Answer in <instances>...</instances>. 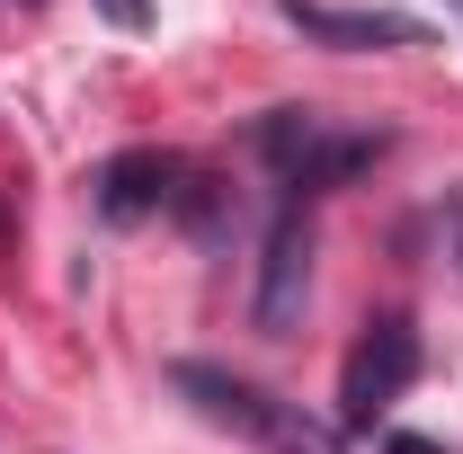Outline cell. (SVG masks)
Masks as SVG:
<instances>
[{"mask_svg":"<svg viewBox=\"0 0 463 454\" xmlns=\"http://www.w3.org/2000/svg\"><path fill=\"white\" fill-rule=\"evenodd\" d=\"M170 383L196 401L214 428L250 437L259 454H339V428H330V419H312L303 401L268 393V383H250V374H223V365H178Z\"/></svg>","mask_w":463,"mask_h":454,"instance_id":"cell-1","label":"cell"},{"mask_svg":"<svg viewBox=\"0 0 463 454\" xmlns=\"http://www.w3.org/2000/svg\"><path fill=\"white\" fill-rule=\"evenodd\" d=\"M259 161L277 170V187H286L294 205H312L321 187L374 170L383 161V134H339L321 108H268L259 116Z\"/></svg>","mask_w":463,"mask_h":454,"instance_id":"cell-2","label":"cell"},{"mask_svg":"<svg viewBox=\"0 0 463 454\" xmlns=\"http://www.w3.org/2000/svg\"><path fill=\"white\" fill-rule=\"evenodd\" d=\"M410 383H419V330H410L402 312H383V321L356 330V347H347V365H339V419L347 428H374Z\"/></svg>","mask_w":463,"mask_h":454,"instance_id":"cell-3","label":"cell"},{"mask_svg":"<svg viewBox=\"0 0 463 454\" xmlns=\"http://www.w3.org/2000/svg\"><path fill=\"white\" fill-rule=\"evenodd\" d=\"M303 294H312V214L286 196V205H277V223H268V250H259L250 321H259V330H286L294 312H303Z\"/></svg>","mask_w":463,"mask_h":454,"instance_id":"cell-4","label":"cell"},{"mask_svg":"<svg viewBox=\"0 0 463 454\" xmlns=\"http://www.w3.org/2000/svg\"><path fill=\"white\" fill-rule=\"evenodd\" d=\"M277 9L330 54H410V45H428V27L402 18V9H330V0H277Z\"/></svg>","mask_w":463,"mask_h":454,"instance_id":"cell-5","label":"cell"},{"mask_svg":"<svg viewBox=\"0 0 463 454\" xmlns=\"http://www.w3.org/2000/svg\"><path fill=\"white\" fill-rule=\"evenodd\" d=\"M187 178H196V161H178V152H116L108 170H99V214H108V223L178 214Z\"/></svg>","mask_w":463,"mask_h":454,"instance_id":"cell-6","label":"cell"},{"mask_svg":"<svg viewBox=\"0 0 463 454\" xmlns=\"http://www.w3.org/2000/svg\"><path fill=\"white\" fill-rule=\"evenodd\" d=\"M108 27H152V0H99Z\"/></svg>","mask_w":463,"mask_h":454,"instance_id":"cell-7","label":"cell"},{"mask_svg":"<svg viewBox=\"0 0 463 454\" xmlns=\"http://www.w3.org/2000/svg\"><path fill=\"white\" fill-rule=\"evenodd\" d=\"M446 250H455V259H463V187H455V196H446Z\"/></svg>","mask_w":463,"mask_h":454,"instance_id":"cell-8","label":"cell"},{"mask_svg":"<svg viewBox=\"0 0 463 454\" xmlns=\"http://www.w3.org/2000/svg\"><path fill=\"white\" fill-rule=\"evenodd\" d=\"M383 454H446V446H428V437H392Z\"/></svg>","mask_w":463,"mask_h":454,"instance_id":"cell-9","label":"cell"},{"mask_svg":"<svg viewBox=\"0 0 463 454\" xmlns=\"http://www.w3.org/2000/svg\"><path fill=\"white\" fill-rule=\"evenodd\" d=\"M27 9H36V0H27Z\"/></svg>","mask_w":463,"mask_h":454,"instance_id":"cell-10","label":"cell"},{"mask_svg":"<svg viewBox=\"0 0 463 454\" xmlns=\"http://www.w3.org/2000/svg\"><path fill=\"white\" fill-rule=\"evenodd\" d=\"M455 9H463V0H455Z\"/></svg>","mask_w":463,"mask_h":454,"instance_id":"cell-11","label":"cell"}]
</instances>
